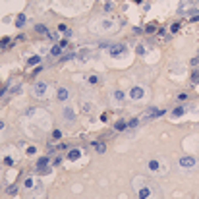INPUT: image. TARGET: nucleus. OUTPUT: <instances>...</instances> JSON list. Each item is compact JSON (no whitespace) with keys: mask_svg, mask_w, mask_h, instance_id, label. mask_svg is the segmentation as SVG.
Listing matches in <instances>:
<instances>
[{"mask_svg":"<svg viewBox=\"0 0 199 199\" xmlns=\"http://www.w3.org/2000/svg\"><path fill=\"white\" fill-rule=\"evenodd\" d=\"M101 25H102V29H110V27H112V25H114V23H112V21H110V19H107V21H102V23H101Z\"/></svg>","mask_w":199,"mask_h":199,"instance_id":"obj_27","label":"nucleus"},{"mask_svg":"<svg viewBox=\"0 0 199 199\" xmlns=\"http://www.w3.org/2000/svg\"><path fill=\"white\" fill-rule=\"evenodd\" d=\"M45 93H46V83H45V81H37V83L33 85V97L43 99V97H45Z\"/></svg>","mask_w":199,"mask_h":199,"instance_id":"obj_4","label":"nucleus"},{"mask_svg":"<svg viewBox=\"0 0 199 199\" xmlns=\"http://www.w3.org/2000/svg\"><path fill=\"white\" fill-rule=\"evenodd\" d=\"M62 50H64V48H62V46L58 45V43H56V45L52 46V50H50V54H52V56H60V54H62Z\"/></svg>","mask_w":199,"mask_h":199,"instance_id":"obj_17","label":"nucleus"},{"mask_svg":"<svg viewBox=\"0 0 199 199\" xmlns=\"http://www.w3.org/2000/svg\"><path fill=\"white\" fill-rule=\"evenodd\" d=\"M137 124H139V118H131L128 122V128H137Z\"/></svg>","mask_w":199,"mask_h":199,"instance_id":"obj_23","label":"nucleus"},{"mask_svg":"<svg viewBox=\"0 0 199 199\" xmlns=\"http://www.w3.org/2000/svg\"><path fill=\"white\" fill-rule=\"evenodd\" d=\"M89 83H97V81H99V77H97V75H89Z\"/></svg>","mask_w":199,"mask_h":199,"instance_id":"obj_30","label":"nucleus"},{"mask_svg":"<svg viewBox=\"0 0 199 199\" xmlns=\"http://www.w3.org/2000/svg\"><path fill=\"white\" fill-rule=\"evenodd\" d=\"M64 116H66V120H74V118H75L72 107H64Z\"/></svg>","mask_w":199,"mask_h":199,"instance_id":"obj_15","label":"nucleus"},{"mask_svg":"<svg viewBox=\"0 0 199 199\" xmlns=\"http://www.w3.org/2000/svg\"><path fill=\"white\" fill-rule=\"evenodd\" d=\"M185 97H188L185 93H180V95H178V101H185Z\"/></svg>","mask_w":199,"mask_h":199,"instance_id":"obj_37","label":"nucleus"},{"mask_svg":"<svg viewBox=\"0 0 199 199\" xmlns=\"http://www.w3.org/2000/svg\"><path fill=\"white\" fill-rule=\"evenodd\" d=\"M58 31H62V33H66V31H68V27H66L64 23H60V25H58Z\"/></svg>","mask_w":199,"mask_h":199,"instance_id":"obj_33","label":"nucleus"},{"mask_svg":"<svg viewBox=\"0 0 199 199\" xmlns=\"http://www.w3.org/2000/svg\"><path fill=\"white\" fill-rule=\"evenodd\" d=\"M178 164H180V168H185V170H190V168H193L195 164H197V158L191 157V155H184V157L178 158Z\"/></svg>","mask_w":199,"mask_h":199,"instance_id":"obj_3","label":"nucleus"},{"mask_svg":"<svg viewBox=\"0 0 199 199\" xmlns=\"http://www.w3.org/2000/svg\"><path fill=\"white\" fill-rule=\"evenodd\" d=\"M8 43H10V39H8V37H4V39H2V41H0V46L4 48V45H8Z\"/></svg>","mask_w":199,"mask_h":199,"instance_id":"obj_34","label":"nucleus"},{"mask_svg":"<svg viewBox=\"0 0 199 199\" xmlns=\"http://www.w3.org/2000/svg\"><path fill=\"white\" fill-rule=\"evenodd\" d=\"M58 45H60V46H62V48H66V46H68V41H66V39H62V41H60V43H58Z\"/></svg>","mask_w":199,"mask_h":199,"instance_id":"obj_36","label":"nucleus"},{"mask_svg":"<svg viewBox=\"0 0 199 199\" xmlns=\"http://www.w3.org/2000/svg\"><path fill=\"white\" fill-rule=\"evenodd\" d=\"M130 97L134 99V101H141V99L145 97V89L139 87V85H135V87L130 89Z\"/></svg>","mask_w":199,"mask_h":199,"instance_id":"obj_6","label":"nucleus"},{"mask_svg":"<svg viewBox=\"0 0 199 199\" xmlns=\"http://www.w3.org/2000/svg\"><path fill=\"white\" fill-rule=\"evenodd\" d=\"M16 191H18V190H16L14 185H12V188H8V193H12V195H14V193H16Z\"/></svg>","mask_w":199,"mask_h":199,"instance_id":"obj_39","label":"nucleus"},{"mask_svg":"<svg viewBox=\"0 0 199 199\" xmlns=\"http://www.w3.org/2000/svg\"><path fill=\"white\" fill-rule=\"evenodd\" d=\"M4 162H6V164H8V166H10V164H14V158H10V157H6V158H4Z\"/></svg>","mask_w":199,"mask_h":199,"instance_id":"obj_35","label":"nucleus"},{"mask_svg":"<svg viewBox=\"0 0 199 199\" xmlns=\"http://www.w3.org/2000/svg\"><path fill=\"white\" fill-rule=\"evenodd\" d=\"M108 52H110L112 58H120V56L126 52V45H122V43L120 45H112L110 48H108Z\"/></svg>","mask_w":199,"mask_h":199,"instance_id":"obj_5","label":"nucleus"},{"mask_svg":"<svg viewBox=\"0 0 199 199\" xmlns=\"http://www.w3.org/2000/svg\"><path fill=\"white\" fill-rule=\"evenodd\" d=\"M79 157H81V149H72V151L68 153V158H70V161H77Z\"/></svg>","mask_w":199,"mask_h":199,"instance_id":"obj_12","label":"nucleus"},{"mask_svg":"<svg viewBox=\"0 0 199 199\" xmlns=\"http://www.w3.org/2000/svg\"><path fill=\"white\" fill-rule=\"evenodd\" d=\"M114 130H116V131H124V130H128V122L118 120V122L114 124Z\"/></svg>","mask_w":199,"mask_h":199,"instance_id":"obj_13","label":"nucleus"},{"mask_svg":"<svg viewBox=\"0 0 199 199\" xmlns=\"http://www.w3.org/2000/svg\"><path fill=\"white\" fill-rule=\"evenodd\" d=\"M68 97H70L68 87H58L56 89V99H58V101H66Z\"/></svg>","mask_w":199,"mask_h":199,"instance_id":"obj_10","label":"nucleus"},{"mask_svg":"<svg viewBox=\"0 0 199 199\" xmlns=\"http://www.w3.org/2000/svg\"><path fill=\"white\" fill-rule=\"evenodd\" d=\"M147 166H149V170H153V172H164V166H161V162L157 158H151L147 162Z\"/></svg>","mask_w":199,"mask_h":199,"instance_id":"obj_9","label":"nucleus"},{"mask_svg":"<svg viewBox=\"0 0 199 199\" xmlns=\"http://www.w3.org/2000/svg\"><path fill=\"white\" fill-rule=\"evenodd\" d=\"M60 162H62V157H56V158H54V166H58Z\"/></svg>","mask_w":199,"mask_h":199,"instance_id":"obj_38","label":"nucleus"},{"mask_svg":"<svg viewBox=\"0 0 199 199\" xmlns=\"http://www.w3.org/2000/svg\"><path fill=\"white\" fill-rule=\"evenodd\" d=\"M135 52L143 56V54H145V45H137V46H135Z\"/></svg>","mask_w":199,"mask_h":199,"instance_id":"obj_25","label":"nucleus"},{"mask_svg":"<svg viewBox=\"0 0 199 199\" xmlns=\"http://www.w3.org/2000/svg\"><path fill=\"white\" fill-rule=\"evenodd\" d=\"M48 161H50V157H41L37 161V172H48V168H46V164H48Z\"/></svg>","mask_w":199,"mask_h":199,"instance_id":"obj_8","label":"nucleus"},{"mask_svg":"<svg viewBox=\"0 0 199 199\" xmlns=\"http://www.w3.org/2000/svg\"><path fill=\"white\" fill-rule=\"evenodd\" d=\"M0 130H4V122L0 120Z\"/></svg>","mask_w":199,"mask_h":199,"instance_id":"obj_41","label":"nucleus"},{"mask_svg":"<svg viewBox=\"0 0 199 199\" xmlns=\"http://www.w3.org/2000/svg\"><path fill=\"white\" fill-rule=\"evenodd\" d=\"M199 81V72H193L191 74V83H197Z\"/></svg>","mask_w":199,"mask_h":199,"instance_id":"obj_28","label":"nucleus"},{"mask_svg":"<svg viewBox=\"0 0 199 199\" xmlns=\"http://www.w3.org/2000/svg\"><path fill=\"white\" fill-rule=\"evenodd\" d=\"M81 107H83V112H91L93 110V104H91V102H83Z\"/></svg>","mask_w":199,"mask_h":199,"instance_id":"obj_26","label":"nucleus"},{"mask_svg":"<svg viewBox=\"0 0 199 199\" xmlns=\"http://www.w3.org/2000/svg\"><path fill=\"white\" fill-rule=\"evenodd\" d=\"M134 190L137 191L139 199H161V191H158L157 184L149 182L147 178H135L134 180Z\"/></svg>","mask_w":199,"mask_h":199,"instance_id":"obj_1","label":"nucleus"},{"mask_svg":"<svg viewBox=\"0 0 199 199\" xmlns=\"http://www.w3.org/2000/svg\"><path fill=\"white\" fill-rule=\"evenodd\" d=\"M166 114V110H158V108H147L143 112V120H149V118H158V116Z\"/></svg>","mask_w":199,"mask_h":199,"instance_id":"obj_7","label":"nucleus"},{"mask_svg":"<svg viewBox=\"0 0 199 199\" xmlns=\"http://www.w3.org/2000/svg\"><path fill=\"white\" fill-rule=\"evenodd\" d=\"M75 56H77L75 52H70V54H64V56L60 58V60H62V62H66V60H72V58H75Z\"/></svg>","mask_w":199,"mask_h":199,"instance_id":"obj_21","label":"nucleus"},{"mask_svg":"<svg viewBox=\"0 0 199 199\" xmlns=\"http://www.w3.org/2000/svg\"><path fill=\"white\" fill-rule=\"evenodd\" d=\"M124 97H126L124 91H120V89H118V91H114V99H116V101H124Z\"/></svg>","mask_w":199,"mask_h":199,"instance_id":"obj_20","label":"nucleus"},{"mask_svg":"<svg viewBox=\"0 0 199 199\" xmlns=\"http://www.w3.org/2000/svg\"><path fill=\"white\" fill-rule=\"evenodd\" d=\"M191 66H199V56H195V58H191V62H190Z\"/></svg>","mask_w":199,"mask_h":199,"instance_id":"obj_32","label":"nucleus"},{"mask_svg":"<svg viewBox=\"0 0 199 199\" xmlns=\"http://www.w3.org/2000/svg\"><path fill=\"white\" fill-rule=\"evenodd\" d=\"M4 91H6V87H0V97L4 95Z\"/></svg>","mask_w":199,"mask_h":199,"instance_id":"obj_40","label":"nucleus"},{"mask_svg":"<svg viewBox=\"0 0 199 199\" xmlns=\"http://www.w3.org/2000/svg\"><path fill=\"white\" fill-rule=\"evenodd\" d=\"M62 137V131L60 130H54V131H52V139H60Z\"/></svg>","mask_w":199,"mask_h":199,"instance_id":"obj_29","label":"nucleus"},{"mask_svg":"<svg viewBox=\"0 0 199 199\" xmlns=\"http://www.w3.org/2000/svg\"><path fill=\"white\" fill-rule=\"evenodd\" d=\"M25 18H27L25 14H19L18 19H16V25H18V27H23V25H25Z\"/></svg>","mask_w":199,"mask_h":199,"instance_id":"obj_19","label":"nucleus"},{"mask_svg":"<svg viewBox=\"0 0 199 199\" xmlns=\"http://www.w3.org/2000/svg\"><path fill=\"white\" fill-rule=\"evenodd\" d=\"M155 29H157V27H155V23H149L147 27H145V33H149V35H151V33H155Z\"/></svg>","mask_w":199,"mask_h":199,"instance_id":"obj_24","label":"nucleus"},{"mask_svg":"<svg viewBox=\"0 0 199 199\" xmlns=\"http://www.w3.org/2000/svg\"><path fill=\"white\" fill-rule=\"evenodd\" d=\"M23 185H25V190H31V188H33V178H25Z\"/></svg>","mask_w":199,"mask_h":199,"instance_id":"obj_22","label":"nucleus"},{"mask_svg":"<svg viewBox=\"0 0 199 199\" xmlns=\"http://www.w3.org/2000/svg\"><path fill=\"white\" fill-rule=\"evenodd\" d=\"M39 62H41V56H31V58H27V66L31 68V66H37Z\"/></svg>","mask_w":199,"mask_h":199,"instance_id":"obj_18","label":"nucleus"},{"mask_svg":"<svg viewBox=\"0 0 199 199\" xmlns=\"http://www.w3.org/2000/svg\"><path fill=\"white\" fill-rule=\"evenodd\" d=\"M184 114H185V107H176L172 110V116H174V118H180V116H184Z\"/></svg>","mask_w":199,"mask_h":199,"instance_id":"obj_14","label":"nucleus"},{"mask_svg":"<svg viewBox=\"0 0 199 199\" xmlns=\"http://www.w3.org/2000/svg\"><path fill=\"white\" fill-rule=\"evenodd\" d=\"M178 12H180L182 16H197L199 14L193 0H182L180 6H178Z\"/></svg>","mask_w":199,"mask_h":199,"instance_id":"obj_2","label":"nucleus"},{"mask_svg":"<svg viewBox=\"0 0 199 199\" xmlns=\"http://www.w3.org/2000/svg\"><path fill=\"white\" fill-rule=\"evenodd\" d=\"M178 29H180V23H174V25L170 27V31L172 33H178Z\"/></svg>","mask_w":199,"mask_h":199,"instance_id":"obj_31","label":"nucleus"},{"mask_svg":"<svg viewBox=\"0 0 199 199\" xmlns=\"http://www.w3.org/2000/svg\"><path fill=\"white\" fill-rule=\"evenodd\" d=\"M91 145L95 147V151H97V153H104V151H107V145L101 143V141H91Z\"/></svg>","mask_w":199,"mask_h":199,"instance_id":"obj_11","label":"nucleus"},{"mask_svg":"<svg viewBox=\"0 0 199 199\" xmlns=\"http://www.w3.org/2000/svg\"><path fill=\"white\" fill-rule=\"evenodd\" d=\"M35 31L37 33H41V35H48V27H46V25H41V23H39V25H35Z\"/></svg>","mask_w":199,"mask_h":199,"instance_id":"obj_16","label":"nucleus"}]
</instances>
